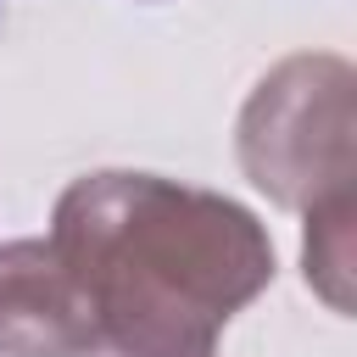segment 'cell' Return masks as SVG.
I'll return each mask as SVG.
<instances>
[{
    "instance_id": "6da1fadb",
    "label": "cell",
    "mask_w": 357,
    "mask_h": 357,
    "mask_svg": "<svg viewBox=\"0 0 357 357\" xmlns=\"http://www.w3.org/2000/svg\"><path fill=\"white\" fill-rule=\"evenodd\" d=\"M45 240L89 312L95 357H212L279 268L251 206L134 167L73 178Z\"/></svg>"
},
{
    "instance_id": "7a4b0ae2",
    "label": "cell",
    "mask_w": 357,
    "mask_h": 357,
    "mask_svg": "<svg viewBox=\"0 0 357 357\" xmlns=\"http://www.w3.org/2000/svg\"><path fill=\"white\" fill-rule=\"evenodd\" d=\"M245 178L284 212L351 195L357 178V73L335 50L284 56L257 78L234 123Z\"/></svg>"
},
{
    "instance_id": "3957f363",
    "label": "cell",
    "mask_w": 357,
    "mask_h": 357,
    "mask_svg": "<svg viewBox=\"0 0 357 357\" xmlns=\"http://www.w3.org/2000/svg\"><path fill=\"white\" fill-rule=\"evenodd\" d=\"M0 357H95L89 312L50 240H0Z\"/></svg>"
},
{
    "instance_id": "277c9868",
    "label": "cell",
    "mask_w": 357,
    "mask_h": 357,
    "mask_svg": "<svg viewBox=\"0 0 357 357\" xmlns=\"http://www.w3.org/2000/svg\"><path fill=\"white\" fill-rule=\"evenodd\" d=\"M301 218H307V240H301L307 284L329 301V312H351V218H357V201L335 195Z\"/></svg>"
}]
</instances>
